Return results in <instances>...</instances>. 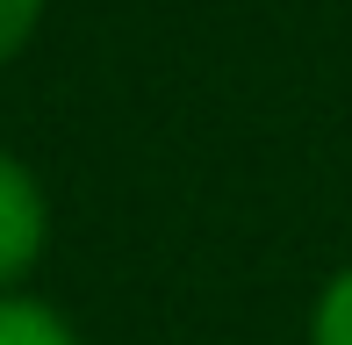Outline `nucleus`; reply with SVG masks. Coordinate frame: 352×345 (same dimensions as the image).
Listing matches in <instances>:
<instances>
[{"instance_id": "20e7f679", "label": "nucleus", "mask_w": 352, "mask_h": 345, "mask_svg": "<svg viewBox=\"0 0 352 345\" xmlns=\"http://www.w3.org/2000/svg\"><path fill=\"white\" fill-rule=\"evenodd\" d=\"M36 22H43V0H0V65L36 36Z\"/></svg>"}, {"instance_id": "f03ea898", "label": "nucleus", "mask_w": 352, "mask_h": 345, "mask_svg": "<svg viewBox=\"0 0 352 345\" xmlns=\"http://www.w3.org/2000/svg\"><path fill=\"white\" fill-rule=\"evenodd\" d=\"M0 345H79V331L36 295H0Z\"/></svg>"}, {"instance_id": "7ed1b4c3", "label": "nucleus", "mask_w": 352, "mask_h": 345, "mask_svg": "<svg viewBox=\"0 0 352 345\" xmlns=\"http://www.w3.org/2000/svg\"><path fill=\"white\" fill-rule=\"evenodd\" d=\"M309 345H352V266L324 280V295L309 309Z\"/></svg>"}, {"instance_id": "f257e3e1", "label": "nucleus", "mask_w": 352, "mask_h": 345, "mask_svg": "<svg viewBox=\"0 0 352 345\" xmlns=\"http://www.w3.org/2000/svg\"><path fill=\"white\" fill-rule=\"evenodd\" d=\"M43 238H51V201L36 172L14 151H0V295H14V280L43 259Z\"/></svg>"}]
</instances>
